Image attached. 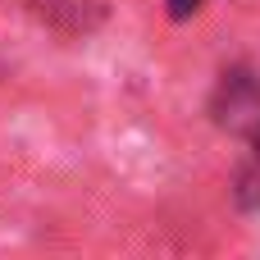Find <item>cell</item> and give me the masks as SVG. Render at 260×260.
Wrapping results in <instances>:
<instances>
[{
	"label": "cell",
	"mask_w": 260,
	"mask_h": 260,
	"mask_svg": "<svg viewBox=\"0 0 260 260\" xmlns=\"http://www.w3.org/2000/svg\"><path fill=\"white\" fill-rule=\"evenodd\" d=\"M210 114L229 133H256L260 128V73L256 69H247V64L224 69V78L210 96Z\"/></svg>",
	"instance_id": "6da1fadb"
},
{
	"label": "cell",
	"mask_w": 260,
	"mask_h": 260,
	"mask_svg": "<svg viewBox=\"0 0 260 260\" xmlns=\"http://www.w3.org/2000/svg\"><path fill=\"white\" fill-rule=\"evenodd\" d=\"M238 206L242 210H260V128L251 133V155H247V165L238 169Z\"/></svg>",
	"instance_id": "7a4b0ae2"
},
{
	"label": "cell",
	"mask_w": 260,
	"mask_h": 260,
	"mask_svg": "<svg viewBox=\"0 0 260 260\" xmlns=\"http://www.w3.org/2000/svg\"><path fill=\"white\" fill-rule=\"evenodd\" d=\"M165 5H169V18L174 23H183V18H192L201 9V0H165Z\"/></svg>",
	"instance_id": "3957f363"
}]
</instances>
